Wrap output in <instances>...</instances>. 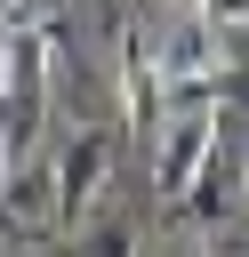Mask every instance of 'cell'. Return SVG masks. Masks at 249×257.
<instances>
[{
    "mask_svg": "<svg viewBox=\"0 0 249 257\" xmlns=\"http://www.w3.org/2000/svg\"><path fill=\"white\" fill-rule=\"evenodd\" d=\"M209 153H217V104L169 112L161 137H153V193H161L169 209H185L193 185H201V169H209Z\"/></svg>",
    "mask_w": 249,
    "mask_h": 257,
    "instance_id": "cell-1",
    "label": "cell"
},
{
    "mask_svg": "<svg viewBox=\"0 0 249 257\" xmlns=\"http://www.w3.org/2000/svg\"><path fill=\"white\" fill-rule=\"evenodd\" d=\"M153 56H161L169 96H193V88H217V80H225V32H217V24H201V16L169 24V40H161Z\"/></svg>",
    "mask_w": 249,
    "mask_h": 257,
    "instance_id": "cell-2",
    "label": "cell"
},
{
    "mask_svg": "<svg viewBox=\"0 0 249 257\" xmlns=\"http://www.w3.org/2000/svg\"><path fill=\"white\" fill-rule=\"evenodd\" d=\"M161 96H169L161 56H153V40L129 24V32H120V128H129V137H161Z\"/></svg>",
    "mask_w": 249,
    "mask_h": 257,
    "instance_id": "cell-3",
    "label": "cell"
},
{
    "mask_svg": "<svg viewBox=\"0 0 249 257\" xmlns=\"http://www.w3.org/2000/svg\"><path fill=\"white\" fill-rule=\"evenodd\" d=\"M104 161H112V128H80L72 153L56 161V225H80L104 193Z\"/></svg>",
    "mask_w": 249,
    "mask_h": 257,
    "instance_id": "cell-4",
    "label": "cell"
},
{
    "mask_svg": "<svg viewBox=\"0 0 249 257\" xmlns=\"http://www.w3.org/2000/svg\"><path fill=\"white\" fill-rule=\"evenodd\" d=\"M193 16H201V24H217L225 40H233V32H249V0H193Z\"/></svg>",
    "mask_w": 249,
    "mask_h": 257,
    "instance_id": "cell-5",
    "label": "cell"
},
{
    "mask_svg": "<svg viewBox=\"0 0 249 257\" xmlns=\"http://www.w3.org/2000/svg\"><path fill=\"white\" fill-rule=\"evenodd\" d=\"M88 257H137V225H104L88 241Z\"/></svg>",
    "mask_w": 249,
    "mask_h": 257,
    "instance_id": "cell-6",
    "label": "cell"
},
{
    "mask_svg": "<svg viewBox=\"0 0 249 257\" xmlns=\"http://www.w3.org/2000/svg\"><path fill=\"white\" fill-rule=\"evenodd\" d=\"M169 8H193V0H169Z\"/></svg>",
    "mask_w": 249,
    "mask_h": 257,
    "instance_id": "cell-7",
    "label": "cell"
}]
</instances>
